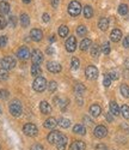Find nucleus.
<instances>
[{
  "label": "nucleus",
  "instance_id": "obj_1",
  "mask_svg": "<svg viewBox=\"0 0 129 150\" xmlns=\"http://www.w3.org/2000/svg\"><path fill=\"white\" fill-rule=\"evenodd\" d=\"M47 81H46V78H43V77H36L35 78V81H34V83H32V88H34V90L35 91H37V93H42V91H44V89L47 88Z\"/></svg>",
  "mask_w": 129,
  "mask_h": 150
},
{
  "label": "nucleus",
  "instance_id": "obj_2",
  "mask_svg": "<svg viewBox=\"0 0 129 150\" xmlns=\"http://www.w3.org/2000/svg\"><path fill=\"white\" fill-rule=\"evenodd\" d=\"M10 113L13 115V117H19L22 114V112H23V108H22V105L20 102L18 101V100H15V101H12L10 103Z\"/></svg>",
  "mask_w": 129,
  "mask_h": 150
},
{
  "label": "nucleus",
  "instance_id": "obj_3",
  "mask_svg": "<svg viewBox=\"0 0 129 150\" xmlns=\"http://www.w3.org/2000/svg\"><path fill=\"white\" fill-rule=\"evenodd\" d=\"M80 12H81V5H80L78 1L73 0V1L69 3V5H68V13H69L71 16H73V17L79 16Z\"/></svg>",
  "mask_w": 129,
  "mask_h": 150
},
{
  "label": "nucleus",
  "instance_id": "obj_4",
  "mask_svg": "<svg viewBox=\"0 0 129 150\" xmlns=\"http://www.w3.org/2000/svg\"><path fill=\"white\" fill-rule=\"evenodd\" d=\"M0 64H1L3 69H5V70H12L16 66V59L13 57H5L1 59Z\"/></svg>",
  "mask_w": 129,
  "mask_h": 150
},
{
  "label": "nucleus",
  "instance_id": "obj_5",
  "mask_svg": "<svg viewBox=\"0 0 129 150\" xmlns=\"http://www.w3.org/2000/svg\"><path fill=\"white\" fill-rule=\"evenodd\" d=\"M23 132L27 134V136H29V137H35V136H37L38 130L36 127V125L29 122V124H25L24 126H23Z\"/></svg>",
  "mask_w": 129,
  "mask_h": 150
},
{
  "label": "nucleus",
  "instance_id": "obj_6",
  "mask_svg": "<svg viewBox=\"0 0 129 150\" xmlns=\"http://www.w3.org/2000/svg\"><path fill=\"white\" fill-rule=\"evenodd\" d=\"M31 60L35 65H40L43 61V53L40 51V49H35V51L31 53Z\"/></svg>",
  "mask_w": 129,
  "mask_h": 150
},
{
  "label": "nucleus",
  "instance_id": "obj_7",
  "mask_svg": "<svg viewBox=\"0 0 129 150\" xmlns=\"http://www.w3.org/2000/svg\"><path fill=\"white\" fill-rule=\"evenodd\" d=\"M85 73H86V77L88 78V79H96L97 77H98V70H97V67L96 66H87L86 67V71H85Z\"/></svg>",
  "mask_w": 129,
  "mask_h": 150
},
{
  "label": "nucleus",
  "instance_id": "obj_8",
  "mask_svg": "<svg viewBox=\"0 0 129 150\" xmlns=\"http://www.w3.org/2000/svg\"><path fill=\"white\" fill-rule=\"evenodd\" d=\"M17 57H18L20 60H27V59H29V58L31 57L29 48L25 47V46H24V47H20V48L18 49V52H17Z\"/></svg>",
  "mask_w": 129,
  "mask_h": 150
},
{
  "label": "nucleus",
  "instance_id": "obj_9",
  "mask_svg": "<svg viewBox=\"0 0 129 150\" xmlns=\"http://www.w3.org/2000/svg\"><path fill=\"white\" fill-rule=\"evenodd\" d=\"M107 134H108V129L104 126V125H98V126L95 129V136L97 138H104Z\"/></svg>",
  "mask_w": 129,
  "mask_h": 150
},
{
  "label": "nucleus",
  "instance_id": "obj_10",
  "mask_svg": "<svg viewBox=\"0 0 129 150\" xmlns=\"http://www.w3.org/2000/svg\"><path fill=\"white\" fill-rule=\"evenodd\" d=\"M47 69L51 73H59L61 71V65L56 61H49L47 64Z\"/></svg>",
  "mask_w": 129,
  "mask_h": 150
},
{
  "label": "nucleus",
  "instance_id": "obj_11",
  "mask_svg": "<svg viewBox=\"0 0 129 150\" xmlns=\"http://www.w3.org/2000/svg\"><path fill=\"white\" fill-rule=\"evenodd\" d=\"M75 48H76V40H75L74 36H71L69 39L66 41V49L72 53V52L75 51Z\"/></svg>",
  "mask_w": 129,
  "mask_h": 150
},
{
  "label": "nucleus",
  "instance_id": "obj_12",
  "mask_svg": "<svg viewBox=\"0 0 129 150\" xmlns=\"http://www.w3.org/2000/svg\"><path fill=\"white\" fill-rule=\"evenodd\" d=\"M60 137H61V133H60L59 131H55V130H54V131H51V132L48 134V138H47V139H48V142H49L50 144H54V143L56 144V142L59 141Z\"/></svg>",
  "mask_w": 129,
  "mask_h": 150
},
{
  "label": "nucleus",
  "instance_id": "obj_13",
  "mask_svg": "<svg viewBox=\"0 0 129 150\" xmlns=\"http://www.w3.org/2000/svg\"><path fill=\"white\" fill-rule=\"evenodd\" d=\"M30 36H31V40L38 42V41L42 40L43 33H42V30H40V29H32V30L30 31Z\"/></svg>",
  "mask_w": 129,
  "mask_h": 150
},
{
  "label": "nucleus",
  "instance_id": "obj_14",
  "mask_svg": "<svg viewBox=\"0 0 129 150\" xmlns=\"http://www.w3.org/2000/svg\"><path fill=\"white\" fill-rule=\"evenodd\" d=\"M66 145H67V137L64 134H61L59 141L56 142V148H57V150H64Z\"/></svg>",
  "mask_w": 129,
  "mask_h": 150
},
{
  "label": "nucleus",
  "instance_id": "obj_15",
  "mask_svg": "<svg viewBox=\"0 0 129 150\" xmlns=\"http://www.w3.org/2000/svg\"><path fill=\"white\" fill-rule=\"evenodd\" d=\"M85 149H86V144L81 141H75L69 146V150H85Z\"/></svg>",
  "mask_w": 129,
  "mask_h": 150
},
{
  "label": "nucleus",
  "instance_id": "obj_16",
  "mask_svg": "<svg viewBox=\"0 0 129 150\" xmlns=\"http://www.w3.org/2000/svg\"><path fill=\"white\" fill-rule=\"evenodd\" d=\"M122 37V31L120 29H114L111 31V35H110V39L112 42H118Z\"/></svg>",
  "mask_w": 129,
  "mask_h": 150
},
{
  "label": "nucleus",
  "instance_id": "obj_17",
  "mask_svg": "<svg viewBox=\"0 0 129 150\" xmlns=\"http://www.w3.org/2000/svg\"><path fill=\"white\" fill-rule=\"evenodd\" d=\"M109 107H110V113H111L112 115L117 117V115H120V114H121L120 107H118V105L116 103L115 101H111V102H110V105H109Z\"/></svg>",
  "mask_w": 129,
  "mask_h": 150
},
{
  "label": "nucleus",
  "instance_id": "obj_18",
  "mask_svg": "<svg viewBox=\"0 0 129 150\" xmlns=\"http://www.w3.org/2000/svg\"><path fill=\"white\" fill-rule=\"evenodd\" d=\"M10 12V4L6 1H1L0 3V16L4 17Z\"/></svg>",
  "mask_w": 129,
  "mask_h": 150
},
{
  "label": "nucleus",
  "instance_id": "obj_19",
  "mask_svg": "<svg viewBox=\"0 0 129 150\" xmlns=\"http://www.w3.org/2000/svg\"><path fill=\"white\" fill-rule=\"evenodd\" d=\"M100 113H102V108H100L99 105H92L91 107H90V114H91L92 117L97 118Z\"/></svg>",
  "mask_w": 129,
  "mask_h": 150
},
{
  "label": "nucleus",
  "instance_id": "obj_20",
  "mask_svg": "<svg viewBox=\"0 0 129 150\" xmlns=\"http://www.w3.org/2000/svg\"><path fill=\"white\" fill-rule=\"evenodd\" d=\"M40 109L43 114H50L51 113V107L47 101H42L40 103Z\"/></svg>",
  "mask_w": 129,
  "mask_h": 150
},
{
  "label": "nucleus",
  "instance_id": "obj_21",
  "mask_svg": "<svg viewBox=\"0 0 129 150\" xmlns=\"http://www.w3.org/2000/svg\"><path fill=\"white\" fill-rule=\"evenodd\" d=\"M56 125H57V121H56V119H54V118H48V119L44 121V127H46V129H54Z\"/></svg>",
  "mask_w": 129,
  "mask_h": 150
},
{
  "label": "nucleus",
  "instance_id": "obj_22",
  "mask_svg": "<svg viewBox=\"0 0 129 150\" xmlns=\"http://www.w3.org/2000/svg\"><path fill=\"white\" fill-rule=\"evenodd\" d=\"M98 27H99L100 30L105 31L108 29V27H109V19L108 18H100L99 22H98Z\"/></svg>",
  "mask_w": 129,
  "mask_h": 150
},
{
  "label": "nucleus",
  "instance_id": "obj_23",
  "mask_svg": "<svg viewBox=\"0 0 129 150\" xmlns=\"http://www.w3.org/2000/svg\"><path fill=\"white\" fill-rule=\"evenodd\" d=\"M20 24H22V27L23 28H27L29 27V24H30V18L27 13H22L20 15Z\"/></svg>",
  "mask_w": 129,
  "mask_h": 150
},
{
  "label": "nucleus",
  "instance_id": "obj_24",
  "mask_svg": "<svg viewBox=\"0 0 129 150\" xmlns=\"http://www.w3.org/2000/svg\"><path fill=\"white\" fill-rule=\"evenodd\" d=\"M31 74L34 77H40V74H42V69L40 65H32L31 66Z\"/></svg>",
  "mask_w": 129,
  "mask_h": 150
},
{
  "label": "nucleus",
  "instance_id": "obj_25",
  "mask_svg": "<svg viewBox=\"0 0 129 150\" xmlns=\"http://www.w3.org/2000/svg\"><path fill=\"white\" fill-rule=\"evenodd\" d=\"M91 46H92V42H91V40H90V39H84L80 42V49H81V51H87V49Z\"/></svg>",
  "mask_w": 129,
  "mask_h": 150
},
{
  "label": "nucleus",
  "instance_id": "obj_26",
  "mask_svg": "<svg viewBox=\"0 0 129 150\" xmlns=\"http://www.w3.org/2000/svg\"><path fill=\"white\" fill-rule=\"evenodd\" d=\"M73 131H74L75 133H78V134H85L86 129H85L84 125H81V124H76V125H74Z\"/></svg>",
  "mask_w": 129,
  "mask_h": 150
},
{
  "label": "nucleus",
  "instance_id": "obj_27",
  "mask_svg": "<svg viewBox=\"0 0 129 150\" xmlns=\"http://www.w3.org/2000/svg\"><path fill=\"white\" fill-rule=\"evenodd\" d=\"M84 16H85V18H91L93 16V10L90 5H86L84 7Z\"/></svg>",
  "mask_w": 129,
  "mask_h": 150
},
{
  "label": "nucleus",
  "instance_id": "obj_28",
  "mask_svg": "<svg viewBox=\"0 0 129 150\" xmlns=\"http://www.w3.org/2000/svg\"><path fill=\"white\" fill-rule=\"evenodd\" d=\"M57 125H60V126L63 127V129H67V127H69L71 121H69V119H67V118H61V119L59 120Z\"/></svg>",
  "mask_w": 129,
  "mask_h": 150
},
{
  "label": "nucleus",
  "instance_id": "obj_29",
  "mask_svg": "<svg viewBox=\"0 0 129 150\" xmlns=\"http://www.w3.org/2000/svg\"><path fill=\"white\" fill-rule=\"evenodd\" d=\"M99 53H100V47L98 45H92L91 46V55L97 58L99 55Z\"/></svg>",
  "mask_w": 129,
  "mask_h": 150
},
{
  "label": "nucleus",
  "instance_id": "obj_30",
  "mask_svg": "<svg viewBox=\"0 0 129 150\" xmlns=\"http://www.w3.org/2000/svg\"><path fill=\"white\" fill-rule=\"evenodd\" d=\"M128 11H129L128 5H125V4H121V5L118 6V13H120V15L125 16V15L128 13Z\"/></svg>",
  "mask_w": 129,
  "mask_h": 150
},
{
  "label": "nucleus",
  "instance_id": "obj_31",
  "mask_svg": "<svg viewBox=\"0 0 129 150\" xmlns=\"http://www.w3.org/2000/svg\"><path fill=\"white\" fill-rule=\"evenodd\" d=\"M120 110H121V114L123 115V118L129 119V107H128L127 105H123Z\"/></svg>",
  "mask_w": 129,
  "mask_h": 150
},
{
  "label": "nucleus",
  "instance_id": "obj_32",
  "mask_svg": "<svg viewBox=\"0 0 129 150\" xmlns=\"http://www.w3.org/2000/svg\"><path fill=\"white\" fill-rule=\"evenodd\" d=\"M68 28L66 27V25H61L60 28H59V35L61 36V37H66L67 35H68Z\"/></svg>",
  "mask_w": 129,
  "mask_h": 150
},
{
  "label": "nucleus",
  "instance_id": "obj_33",
  "mask_svg": "<svg viewBox=\"0 0 129 150\" xmlns=\"http://www.w3.org/2000/svg\"><path fill=\"white\" fill-rule=\"evenodd\" d=\"M120 90H121V94H122L124 97H127V98L129 97V86H128L127 84H122Z\"/></svg>",
  "mask_w": 129,
  "mask_h": 150
},
{
  "label": "nucleus",
  "instance_id": "obj_34",
  "mask_svg": "<svg viewBox=\"0 0 129 150\" xmlns=\"http://www.w3.org/2000/svg\"><path fill=\"white\" fill-rule=\"evenodd\" d=\"M8 78V72L5 69H0V82H4Z\"/></svg>",
  "mask_w": 129,
  "mask_h": 150
},
{
  "label": "nucleus",
  "instance_id": "obj_35",
  "mask_svg": "<svg viewBox=\"0 0 129 150\" xmlns=\"http://www.w3.org/2000/svg\"><path fill=\"white\" fill-rule=\"evenodd\" d=\"M74 90H75L76 95L80 96V95H83V93L85 91V86H84L83 84H76V85H75V88H74Z\"/></svg>",
  "mask_w": 129,
  "mask_h": 150
},
{
  "label": "nucleus",
  "instance_id": "obj_36",
  "mask_svg": "<svg viewBox=\"0 0 129 150\" xmlns=\"http://www.w3.org/2000/svg\"><path fill=\"white\" fill-rule=\"evenodd\" d=\"M76 34H78L79 36H85L87 34V29L85 25H80L78 27V29H76Z\"/></svg>",
  "mask_w": 129,
  "mask_h": 150
},
{
  "label": "nucleus",
  "instance_id": "obj_37",
  "mask_svg": "<svg viewBox=\"0 0 129 150\" xmlns=\"http://www.w3.org/2000/svg\"><path fill=\"white\" fill-rule=\"evenodd\" d=\"M100 52H103L104 54H109V53H110V43H109V42H105L104 45L102 46Z\"/></svg>",
  "mask_w": 129,
  "mask_h": 150
},
{
  "label": "nucleus",
  "instance_id": "obj_38",
  "mask_svg": "<svg viewBox=\"0 0 129 150\" xmlns=\"http://www.w3.org/2000/svg\"><path fill=\"white\" fill-rule=\"evenodd\" d=\"M72 69L73 70H78L79 69V65H80V61L78 58H72Z\"/></svg>",
  "mask_w": 129,
  "mask_h": 150
},
{
  "label": "nucleus",
  "instance_id": "obj_39",
  "mask_svg": "<svg viewBox=\"0 0 129 150\" xmlns=\"http://www.w3.org/2000/svg\"><path fill=\"white\" fill-rule=\"evenodd\" d=\"M48 89H49V91H50V93L55 91V90L57 89V83H56L55 81H51V82L48 84Z\"/></svg>",
  "mask_w": 129,
  "mask_h": 150
},
{
  "label": "nucleus",
  "instance_id": "obj_40",
  "mask_svg": "<svg viewBox=\"0 0 129 150\" xmlns=\"http://www.w3.org/2000/svg\"><path fill=\"white\" fill-rule=\"evenodd\" d=\"M8 96H10V93L7 90L0 89V100H6V98H8Z\"/></svg>",
  "mask_w": 129,
  "mask_h": 150
},
{
  "label": "nucleus",
  "instance_id": "obj_41",
  "mask_svg": "<svg viewBox=\"0 0 129 150\" xmlns=\"http://www.w3.org/2000/svg\"><path fill=\"white\" fill-rule=\"evenodd\" d=\"M8 24H10L12 28H15V27L17 25V18H16L15 16H10V18H8Z\"/></svg>",
  "mask_w": 129,
  "mask_h": 150
},
{
  "label": "nucleus",
  "instance_id": "obj_42",
  "mask_svg": "<svg viewBox=\"0 0 129 150\" xmlns=\"http://www.w3.org/2000/svg\"><path fill=\"white\" fill-rule=\"evenodd\" d=\"M7 45V36H0V48H3Z\"/></svg>",
  "mask_w": 129,
  "mask_h": 150
},
{
  "label": "nucleus",
  "instance_id": "obj_43",
  "mask_svg": "<svg viewBox=\"0 0 129 150\" xmlns=\"http://www.w3.org/2000/svg\"><path fill=\"white\" fill-rule=\"evenodd\" d=\"M103 84H104V86H110V84H111V78L109 77V74H105L104 76V82H103Z\"/></svg>",
  "mask_w": 129,
  "mask_h": 150
},
{
  "label": "nucleus",
  "instance_id": "obj_44",
  "mask_svg": "<svg viewBox=\"0 0 129 150\" xmlns=\"http://www.w3.org/2000/svg\"><path fill=\"white\" fill-rule=\"evenodd\" d=\"M109 77L111 78V81H112V79L116 81V79H118V73L116 72V71H111V72L109 73Z\"/></svg>",
  "mask_w": 129,
  "mask_h": 150
},
{
  "label": "nucleus",
  "instance_id": "obj_45",
  "mask_svg": "<svg viewBox=\"0 0 129 150\" xmlns=\"http://www.w3.org/2000/svg\"><path fill=\"white\" fill-rule=\"evenodd\" d=\"M6 24H7L6 19H5L4 17H1V16H0V30H1V29H4V28L6 27Z\"/></svg>",
  "mask_w": 129,
  "mask_h": 150
},
{
  "label": "nucleus",
  "instance_id": "obj_46",
  "mask_svg": "<svg viewBox=\"0 0 129 150\" xmlns=\"http://www.w3.org/2000/svg\"><path fill=\"white\" fill-rule=\"evenodd\" d=\"M30 150H43V146H42L41 144H34V145L30 148Z\"/></svg>",
  "mask_w": 129,
  "mask_h": 150
},
{
  "label": "nucleus",
  "instance_id": "obj_47",
  "mask_svg": "<svg viewBox=\"0 0 129 150\" xmlns=\"http://www.w3.org/2000/svg\"><path fill=\"white\" fill-rule=\"evenodd\" d=\"M123 46L125 48H129V36H125L124 40H123Z\"/></svg>",
  "mask_w": 129,
  "mask_h": 150
},
{
  "label": "nucleus",
  "instance_id": "obj_48",
  "mask_svg": "<svg viewBox=\"0 0 129 150\" xmlns=\"http://www.w3.org/2000/svg\"><path fill=\"white\" fill-rule=\"evenodd\" d=\"M96 150H107V146L104 144H98L96 146Z\"/></svg>",
  "mask_w": 129,
  "mask_h": 150
},
{
  "label": "nucleus",
  "instance_id": "obj_49",
  "mask_svg": "<svg viewBox=\"0 0 129 150\" xmlns=\"http://www.w3.org/2000/svg\"><path fill=\"white\" fill-rule=\"evenodd\" d=\"M59 3H60V0H51V5H53L54 7H57Z\"/></svg>",
  "mask_w": 129,
  "mask_h": 150
},
{
  "label": "nucleus",
  "instance_id": "obj_50",
  "mask_svg": "<svg viewBox=\"0 0 129 150\" xmlns=\"http://www.w3.org/2000/svg\"><path fill=\"white\" fill-rule=\"evenodd\" d=\"M49 19H50L49 15H48V13H44V15H43V21L47 23V22H49Z\"/></svg>",
  "mask_w": 129,
  "mask_h": 150
},
{
  "label": "nucleus",
  "instance_id": "obj_51",
  "mask_svg": "<svg viewBox=\"0 0 129 150\" xmlns=\"http://www.w3.org/2000/svg\"><path fill=\"white\" fill-rule=\"evenodd\" d=\"M107 119H108V121H112L114 120V118H112V114L111 113H107Z\"/></svg>",
  "mask_w": 129,
  "mask_h": 150
},
{
  "label": "nucleus",
  "instance_id": "obj_52",
  "mask_svg": "<svg viewBox=\"0 0 129 150\" xmlns=\"http://www.w3.org/2000/svg\"><path fill=\"white\" fill-rule=\"evenodd\" d=\"M47 53H48V54H53V53H54V49L51 48V47H48V49H47Z\"/></svg>",
  "mask_w": 129,
  "mask_h": 150
},
{
  "label": "nucleus",
  "instance_id": "obj_53",
  "mask_svg": "<svg viewBox=\"0 0 129 150\" xmlns=\"http://www.w3.org/2000/svg\"><path fill=\"white\" fill-rule=\"evenodd\" d=\"M49 41H50V42H55V37H53V36H51L50 39H49Z\"/></svg>",
  "mask_w": 129,
  "mask_h": 150
},
{
  "label": "nucleus",
  "instance_id": "obj_54",
  "mask_svg": "<svg viewBox=\"0 0 129 150\" xmlns=\"http://www.w3.org/2000/svg\"><path fill=\"white\" fill-rule=\"evenodd\" d=\"M31 1V0H23V3H25V4H29Z\"/></svg>",
  "mask_w": 129,
  "mask_h": 150
},
{
  "label": "nucleus",
  "instance_id": "obj_55",
  "mask_svg": "<svg viewBox=\"0 0 129 150\" xmlns=\"http://www.w3.org/2000/svg\"><path fill=\"white\" fill-rule=\"evenodd\" d=\"M0 150H1V146H0Z\"/></svg>",
  "mask_w": 129,
  "mask_h": 150
}]
</instances>
